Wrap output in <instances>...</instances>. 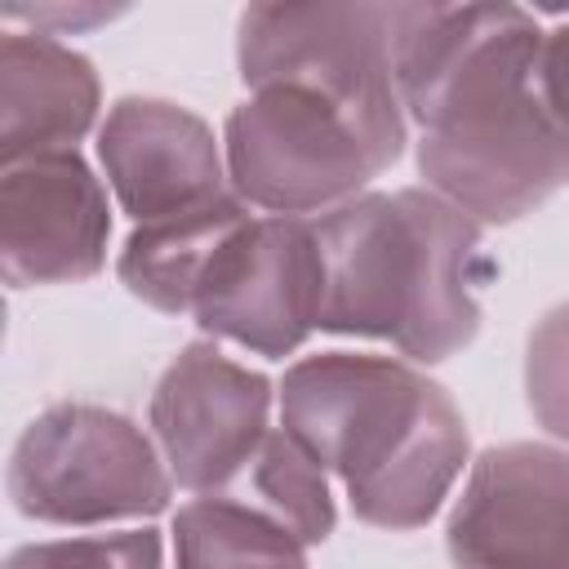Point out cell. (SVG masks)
Wrapping results in <instances>:
<instances>
[{"label": "cell", "mask_w": 569, "mask_h": 569, "mask_svg": "<svg viewBox=\"0 0 569 569\" xmlns=\"http://www.w3.org/2000/svg\"><path fill=\"white\" fill-rule=\"evenodd\" d=\"M538 22L516 4H391V67L422 124L427 191L511 222L569 187V133L538 98Z\"/></svg>", "instance_id": "6da1fadb"}, {"label": "cell", "mask_w": 569, "mask_h": 569, "mask_svg": "<svg viewBox=\"0 0 569 569\" xmlns=\"http://www.w3.org/2000/svg\"><path fill=\"white\" fill-rule=\"evenodd\" d=\"M280 427L378 529L427 525L467 458V422L445 387L382 356L298 360L280 382Z\"/></svg>", "instance_id": "7a4b0ae2"}, {"label": "cell", "mask_w": 569, "mask_h": 569, "mask_svg": "<svg viewBox=\"0 0 569 569\" xmlns=\"http://www.w3.org/2000/svg\"><path fill=\"white\" fill-rule=\"evenodd\" d=\"M325 258L320 329L445 360L480 325V222L436 191H373L316 218Z\"/></svg>", "instance_id": "3957f363"}, {"label": "cell", "mask_w": 569, "mask_h": 569, "mask_svg": "<svg viewBox=\"0 0 569 569\" xmlns=\"http://www.w3.org/2000/svg\"><path fill=\"white\" fill-rule=\"evenodd\" d=\"M236 53L249 89H307L351 116L387 160L400 156L391 4H253L240 13Z\"/></svg>", "instance_id": "277c9868"}, {"label": "cell", "mask_w": 569, "mask_h": 569, "mask_svg": "<svg viewBox=\"0 0 569 569\" xmlns=\"http://www.w3.org/2000/svg\"><path fill=\"white\" fill-rule=\"evenodd\" d=\"M9 498L22 516L53 525H102L156 516L169 502L160 453L116 409H44L13 445Z\"/></svg>", "instance_id": "5b68a950"}, {"label": "cell", "mask_w": 569, "mask_h": 569, "mask_svg": "<svg viewBox=\"0 0 569 569\" xmlns=\"http://www.w3.org/2000/svg\"><path fill=\"white\" fill-rule=\"evenodd\" d=\"M387 164L351 116L307 89H253L227 120L236 191L280 218L329 213Z\"/></svg>", "instance_id": "8992f818"}, {"label": "cell", "mask_w": 569, "mask_h": 569, "mask_svg": "<svg viewBox=\"0 0 569 569\" xmlns=\"http://www.w3.org/2000/svg\"><path fill=\"white\" fill-rule=\"evenodd\" d=\"M325 258L316 222L249 218L213 258L191 316L200 329L262 356H289L320 329Z\"/></svg>", "instance_id": "52a82bcc"}, {"label": "cell", "mask_w": 569, "mask_h": 569, "mask_svg": "<svg viewBox=\"0 0 569 569\" xmlns=\"http://www.w3.org/2000/svg\"><path fill=\"white\" fill-rule=\"evenodd\" d=\"M445 538L453 569H569V453L529 440L485 449Z\"/></svg>", "instance_id": "ba28073f"}, {"label": "cell", "mask_w": 569, "mask_h": 569, "mask_svg": "<svg viewBox=\"0 0 569 569\" xmlns=\"http://www.w3.org/2000/svg\"><path fill=\"white\" fill-rule=\"evenodd\" d=\"M271 382L209 342H191L156 382L151 427L169 476L191 493L240 480L267 440Z\"/></svg>", "instance_id": "9c48e42d"}, {"label": "cell", "mask_w": 569, "mask_h": 569, "mask_svg": "<svg viewBox=\"0 0 569 569\" xmlns=\"http://www.w3.org/2000/svg\"><path fill=\"white\" fill-rule=\"evenodd\" d=\"M111 236L107 191L76 151L9 160L0 178V267L13 289L84 280Z\"/></svg>", "instance_id": "30bf717a"}, {"label": "cell", "mask_w": 569, "mask_h": 569, "mask_svg": "<svg viewBox=\"0 0 569 569\" xmlns=\"http://www.w3.org/2000/svg\"><path fill=\"white\" fill-rule=\"evenodd\" d=\"M107 182L138 222L222 200V151L209 124L164 98H120L98 133Z\"/></svg>", "instance_id": "8fae6325"}, {"label": "cell", "mask_w": 569, "mask_h": 569, "mask_svg": "<svg viewBox=\"0 0 569 569\" xmlns=\"http://www.w3.org/2000/svg\"><path fill=\"white\" fill-rule=\"evenodd\" d=\"M93 67L40 31H4L0 40V151L9 160L71 151L93 124Z\"/></svg>", "instance_id": "7c38bea8"}, {"label": "cell", "mask_w": 569, "mask_h": 569, "mask_svg": "<svg viewBox=\"0 0 569 569\" xmlns=\"http://www.w3.org/2000/svg\"><path fill=\"white\" fill-rule=\"evenodd\" d=\"M244 222L249 213L236 196H222L173 218L138 222L120 253V280L156 311H191L213 258Z\"/></svg>", "instance_id": "4fadbf2b"}, {"label": "cell", "mask_w": 569, "mask_h": 569, "mask_svg": "<svg viewBox=\"0 0 569 569\" xmlns=\"http://www.w3.org/2000/svg\"><path fill=\"white\" fill-rule=\"evenodd\" d=\"M178 569H307L280 520L236 498H196L173 520Z\"/></svg>", "instance_id": "5bb4252c"}, {"label": "cell", "mask_w": 569, "mask_h": 569, "mask_svg": "<svg viewBox=\"0 0 569 569\" xmlns=\"http://www.w3.org/2000/svg\"><path fill=\"white\" fill-rule=\"evenodd\" d=\"M244 480L258 498V511L280 520L298 542H325L333 533L329 471L284 427L267 431V440L253 453Z\"/></svg>", "instance_id": "9a60e30c"}, {"label": "cell", "mask_w": 569, "mask_h": 569, "mask_svg": "<svg viewBox=\"0 0 569 569\" xmlns=\"http://www.w3.org/2000/svg\"><path fill=\"white\" fill-rule=\"evenodd\" d=\"M525 391L533 418L551 436L569 440V302L551 307L533 325L525 351Z\"/></svg>", "instance_id": "2e32d148"}, {"label": "cell", "mask_w": 569, "mask_h": 569, "mask_svg": "<svg viewBox=\"0 0 569 569\" xmlns=\"http://www.w3.org/2000/svg\"><path fill=\"white\" fill-rule=\"evenodd\" d=\"M4 569H160V538L151 529L98 533V538H62L18 547Z\"/></svg>", "instance_id": "e0dca14e"}, {"label": "cell", "mask_w": 569, "mask_h": 569, "mask_svg": "<svg viewBox=\"0 0 569 569\" xmlns=\"http://www.w3.org/2000/svg\"><path fill=\"white\" fill-rule=\"evenodd\" d=\"M533 80H538V98H542V107H547L551 120L569 133V22L556 27V31H542Z\"/></svg>", "instance_id": "ac0fdd59"}, {"label": "cell", "mask_w": 569, "mask_h": 569, "mask_svg": "<svg viewBox=\"0 0 569 569\" xmlns=\"http://www.w3.org/2000/svg\"><path fill=\"white\" fill-rule=\"evenodd\" d=\"M4 18L9 22H31L40 36H49V27H67V31H80V27H93V22H107L116 18V9H102V4H4Z\"/></svg>", "instance_id": "d6986e66"}]
</instances>
